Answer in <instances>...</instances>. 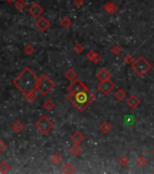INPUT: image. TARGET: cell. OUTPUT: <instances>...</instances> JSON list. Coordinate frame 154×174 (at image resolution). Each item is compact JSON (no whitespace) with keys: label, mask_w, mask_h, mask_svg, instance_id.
<instances>
[{"label":"cell","mask_w":154,"mask_h":174,"mask_svg":"<svg viewBox=\"0 0 154 174\" xmlns=\"http://www.w3.org/2000/svg\"><path fill=\"white\" fill-rule=\"evenodd\" d=\"M112 124L109 123V122H107V121H104V122H103L101 124H100V127H99V129H100V131H101L103 134H107L111 130H112Z\"/></svg>","instance_id":"obj_14"},{"label":"cell","mask_w":154,"mask_h":174,"mask_svg":"<svg viewBox=\"0 0 154 174\" xmlns=\"http://www.w3.org/2000/svg\"><path fill=\"white\" fill-rule=\"evenodd\" d=\"M24 51L25 52L26 55H32V53H34L35 49H34V47H33L31 45H26L25 49H24Z\"/></svg>","instance_id":"obj_30"},{"label":"cell","mask_w":154,"mask_h":174,"mask_svg":"<svg viewBox=\"0 0 154 174\" xmlns=\"http://www.w3.org/2000/svg\"><path fill=\"white\" fill-rule=\"evenodd\" d=\"M103 9L109 14H114L118 10V6L112 2H107L103 5Z\"/></svg>","instance_id":"obj_12"},{"label":"cell","mask_w":154,"mask_h":174,"mask_svg":"<svg viewBox=\"0 0 154 174\" xmlns=\"http://www.w3.org/2000/svg\"><path fill=\"white\" fill-rule=\"evenodd\" d=\"M28 11L31 16H33L34 17H38L43 13V8L38 3H34L32 4Z\"/></svg>","instance_id":"obj_8"},{"label":"cell","mask_w":154,"mask_h":174,"mask_svg":"<svg viewBox=\"0 0 154 174\" xmlns=\"http://www.w3.org/2000/svg\"><path fill=\"white\" fill-rule=\"evenodd\" d=\"M73 171H75V167H73L71 163H69V162H67V163H65L64 165V167L62 168V171L64 172V173H72V172H73Z\"/></svg>","instance_id":"obj_21"},{"label":"cell","mask_w":154,"mask_h":174,"mask_svg":"<svg viewBox=\"0 0 154 174\" xmlns=\"http://www.w3.org/2000/svg\"><path fill=\"white\" fill-rule=\"evenodd\" d=\"M153 71H154V68H153Z\"/></svg>","instance_id":"obj_36"},{"label":"cell","mask_w":154,"mask_h":174,"mask_svg":"<svg viewBox=\"0 0 154 174\" xmlns=\"http://www.w3.org/2000/svg\"><path fill=\"white\" fill-rule=\"evenodd\" d=\"M65 77L68 80H70V81H73V80L77 79V73L75 69L70 68L69 70L65 72Z\"/></svg>","instance_id":"obj_17"},{"label":"cell","mask_w":154,"mask_h":174,"mask_svg":"<svg viewBox=\"0 0 154 174\" xmlns=\"http://www.w3.org/2000/svg\"><path fill=\"white\" fill-rule=\"evenodd\" d=\"M55 84L53 80L47 75H43L38 80L37 84V88L36 90L41 92L43 95H47L48 93L55 88Z\"/></svg>","instance_id":"obj_4"},{"label":"cell","mask_w":154,"mask_h":174,"mask_svg":"<svg viewBox=\"0 0 154 174\" xmlns=\"http://www.w3.org/2000/svg\"><path fill=\"white\" fill-rule=\"evenodd\" d=\"M73 52H75V53H77V55H80V53H82L84 52V46L82 44H75V45H73Z\"/></svg>","instance_id":"obj_23"},{"label":"cell","mask_w":154,"mask_h":174,"mask_svg":"<svg viewBox=\"0 0 154 174\" xmlns=\"http://www.w3.org/2000/svg\"><path fill=\"white\" fill-rule=\"evenodd\" d=\"M96 87H97V89L103 93V95H109L110 93L114 90L115 85L110 79H107V80H103V81H100L97 84Z\"/></svg>","instance_id":"obj_6"},{"label":"cell","mask_w":154,"mask_h":174,"mask_svg":"<svg viewBox=\"0 0 154 174\" xmlns=\"http://www.w3.org/2000/svg\"><path fill=\"white\" fill-rule=\"evenodd\" d=\"M111 53H112V55H119L120 53H122V48H120V46L119 45L115 44L111 48Z\"/></svg>","instance_id":"obj_24"},{"label":"cell","mask_w":154,"mask_h":174,"mask_svg":"<svg viewBox=\"0 0 154 174\" xmlns=\"http://www.w3.org/2000/svg\"><path fill=\"white\" fill-rule=\"evenodd\" d=\"M35 127L40 133H42L43 135H46L53 129L55 123L51 121L46 115H43L42 117H40L37 122H36Z\"/></svg>","instance_id":"obj_5"},{"label":"cell","mask_w":154,"mask_h":174,"mask_svg":"<svg viewBox=\"0 0 154 174\" xmlns=\"http://www.w3.org/2000/svg\"><path fill=\"white\" fill-rule=\"evenodd\" d=\"M43 106L46 111H52L53 108H55V103H53L51 99H48L44 103Z\"/></svg>","instance_id":"obj_20"},{"label":"cell","mask_w":154,"mask_h":174,"mask_svg":"<svg viewBox=\"0 0 154 174\" xmlns=\"http://www.w3.org/2000/svg\"><path fill=\"white\" fill-rule=\"evenodd\" d=\"M136 163H137V165L140 166V167H144V166L147 164V160H146V158H145L144 156L140 155V156L138 157V159H137V160H136Z\"/></svg>","instance_id":"obj_26"},{"label":"cell","mask_w":154,"mask_h":174,"mask_svg":"<svg viewBox=\"0 0 154 174\" xmlns=\"http://www.w3.org/2000/svg\"><path fill=\"white\" fill-rule=\"evenodd\" d=\"M126 96H127V93L123 89H119L114 92V97L118 100V101H123V100L126 98Z\"/></svg>","instance_id":"obj_18"},{"label":"cell","mask_w":154,"mask_h":174,"mask_svg":"<svg viewBox=\"0 0 154 174\" xmlns=\"http://www.w3.org/2000/svg\"><path fill=\"white\" fill-rule=\"evenodd\" d=\"M5 143L0 139V154L5 151Z\"/></svg>","instance_id":"obj_33"},{"label":"cell","mask_w":154,"mask_h":174,"mask_svg":"<svg viewBox=\"0 0 154 174\" xmlns=\"http://www.w3.org/2000/svg\"><path fill=\"white\" fill-rule=\"evenodd\" d=\"M131 68L139 77H143L151 69V64L143 55H140L131 64Z\"/></svg>","instance_id":"obj_3"},{"label":"cell","mask_w":154,"mask_h":174,"mask_svg":"<svg viewBox=\"0 0 154 174\" xmlns=\"http://www.w3.org/2000/svg\"><path fill=\"white\" fill-rule=\"evenodd\" d=\"M38 80L39 78L36 76L34 71H32L29 67H26L14 79L13 84L26 97L31 93L35 92L37 88Z\"/></svg>","instance_id":"obj_2"},{"label":"cell","mask_w":154,"mask_h":174,"mask_svg":"<svg viewBox=\"0 0 154 174\" xmlns=\"http://www.w3.org/2000/svg\"><path fill=\"white\" fill-rule=\"evenodd\" d=\"M26 98V100H27L28 102H30V103H33L35 101V100L37 98V96H36V95L35 92H33V93H31V95H27L25 97Z\"/></svg>","instance_id":"obj_31"},{"label":"cell","mask_w":154,"mask_h":174,"mask_svg":"<svg viewBox=\"0 0 154 174\" xmlns=\"http://www.w3.org/2000/svg\"><path fill=\"white\" fill-rule=\"evenodd\" d=\"M126 103H127V105L130 107V108L135 109L140 105V101L138 99V97L136 95H131V96H130L128 99H127Z\"/></svg>","instance_id":"obj_10"},{"label":"cell","mask_w":154,"mask_h":174,"mask_svg":"<svg viewBox=\"0 0 154 174\" xmlns=\"http://www.w3.org/2000/svg\"><path fill=\"white\" fill-rule=\"evenodd\" d=\"M60 23H61V25H62V27H64V28H65V29H68V28H70V26L72 25V21H71V19L68 17V16H64L62 19H61V21H60Z\"/></svg>","instance_id":"obj_19"},{"label":"cell","mask_w":154,"mask_h":174,"mask_svg":"<svg viewBox=\"0 0 154 174\" xmlns=\"http://www.w3.org/2000/svg\"><path fill=\"white\" fill-rule=\"evenodd\" d=\"M6 2H8V3H12V2H14V1H16V0H5Z\"/></svg>","instance_id":"obj_34"},{"label":"cell","mask_w":154,"mask_h":174,"mask_svg":"<svg viewBox=\"0 0 154 174\" xmlns=\"http://www.w3.org/2000/svg\"><path fill=\"white\" fill-rule=\"evenodd\" d=\"M71 139H72V140L75 143H76V144H80V143H82L84 140V139H85V137H84V135L83 134V133L81 132H79V131H77V132H75L71 136Z\"/></svg>","instance_id":"obj_13"},{"label":"cell","mask_w":154,"mask_h":174,"mask_svg":"<svg viewBox=\"0 0 154 174\" xmlns=\"http://www.w3.org/2000/svg\"><path fill=\"white\" fill-rule=\"evenodd\" d=\"M70 152H71V154L73 155V156H79L80 154L82 153V151H83V150H82V148L81 147L79 146V144H73L71 148H70Z\"/></svg>","instance_id":"obj_15"},{"label":"cell","mask_w":154,"mask_h":174,"mask_svg":"<svg viewBox=\"0 0 154 174\" xmlns=\"http://www.w3.org/2000/svg\"><path fill=\"white\" fill-rule=\"evenodd\" d=\"M129 163V159L127 158V156L125 155H123L119 159V164L122 166V167H126Z\"/></svg>","instance_id":"obj_28"},{"label":"cell","mask_w":154,"mask_h":174,"mask_svg":"<svg viewBox=\"0 0 154 174\" xmlns=\"http://www.w3.org/2000/svg\"><path fill=\"white\" fill-rule=\"evenodd\" d=\"M68 101L79 112L85 111L95 101L96 96L80 79L71 81L68 86Z\"/></svg>","instance_id":"obj_1"},{"label":"cell","mask_w":154,"mask_h":174,"mask_svg":"<svg viewBox=\"0 0 154 174\" xmlns=\"http://www.w3.org/2000/svg\"><path fill=\"white\" fill-rule=\"evenodd\" d=\"M51 160H52V162H53V164H59V163L62 162L63 158H62L61 156H60L59 154H57V153H55V154H53V155L51 157Z\"/></svg>","instance_id":"obj_25"},{"label":"cell","mask_w":154,"mask_h":174,"mask_svg":"<svg viewBox=\"0 0 154 174\" xmlns=\"http://www.w3.org/2000/svg\"><path fill=\"white\" fill-rule=\"evenodd\" d=\"M97 78L100 81H103V80H107L111 78V73L107 70L105 67H103L99 70L97 73Z\"/></svg>","instance_id":"obj_11"},{"label":"cell","mask_w":154,"mask_h":174,"mask_svg":"<svg viewBox=\"0 0 154 174\" xmlns=\"http://www.w3.org/2000/svg\"><path fill=\"white\" fill-rule=\"evenodd\" d=\"M84 0H73V5H75L76 8H81L84 5Z\"/></svg>","instance_id":"obj_32"},{"label":"cell","mask_w":154,"mask_h":174,"mask_svg":"<svg viewBox=\"0 0 154 174\" xmlns=\"http://www.w3.org/2000/svg\"><path fill=\"white\" fill-rule=\"evenodd\" d=\"M123 62L127 64H132L134 61H133V57L131 55H129V53H127L123 57Z\"/></svg>","instance_id":"obj_29"},{"label":"cell","mask_w":154,"mask_h":174,"mask_svg":"<svg viewBox=\"0 0 154 174\" xmlns=\"http://www.w3.org/2000/svg\"><path fill=\"white\" fill-rule=\"evenodd\" d=\"M86 57L88 58L92 64H98L100 62H101V60H102V56L100 55L99 53L97 52H95V51H90V52H88V53H87V55H86Z\"/></svg>","instance_id":"obj_9"},{"label":"cell","mask_w":154,"mask_h":174,"mask_svg":"<svg viewBox=\"0 0 154 174\" xmlns=\"http://www.w3.org/2000/svg\"><path fill=\"white\" fill-rule=\"evenodd\" d=\"M50 25H51V23L45 17H44V16H41L36 22V26L41 32H44L46 29L49 27Z\"/></svg>","instance_id":"obj_7"},{"label":"cell","mask_w":154,"mask_h":174,"mask_svg":"<svg viewBox=\"0 0 154 174\" xmlns=\"http://www.w3.org/2000/svg\"><path fill=\"white\" fill-rule=\"evenodd\" d=\"M25 129V125L20 122V121H16L14 124L12 125V130L14 131L16 133H19L22 132Z\"/></svg>","instance_id":"obj_16"},{"label":"cell","mask_w":154,"mask_h":174,"mask_svg":"<svg viewBox=\"0 0 154 174\" xmlns=\"http://www.w3.org/2000/svg\"><path fill=\"white\" fill-rule=\"evenodd\" d=\"M15 6L17 10L21 11L26 6V2L25 1V0H16V1L15 2Z\"/></svg>","instance_id":"obj_22"},{"label":"cell","mask_w":154,"mask_h":174,"mask_svg":"<svg viewBox=\"0 0 154 174\" xmlns=\"http://www.w3.org/2000/svg\"><path fill=\"white\" fill-rule=\"evenodd\" d=\"M10 169H11V167L8 164V162H3L1 164H0V171H1L2 173L8 172V171H10Z\"/></svg>","instance_id":"obj_27"},{"label":"cell","mask_w":154,"mask_h":174,"mask_svg":"<svg viewBox=\"0 0 154 174\" xmlns=\"http://www.w3.org/2000/svg\"><path fill=\"white\" fill-rule=\"evenodd\" d=\"M152 154L154 155V148H153V150H152Z\"/></svg>","instance_id":"obj_35"}]
</instances>
